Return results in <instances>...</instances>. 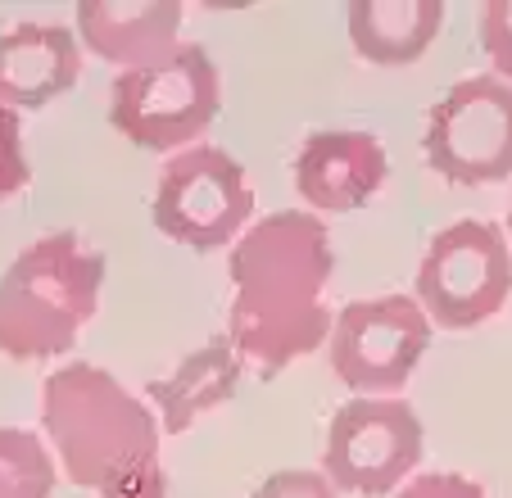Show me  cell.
<instances>
[{
	"label": "cell",
	"mask_w": 512,
	"mask_h": 498,
	"mask_svg": "<svg viewBox=\"0 0 512 498\" xmlns=\"http://www.w3.org/2000/svg\"><path fill=\"white\" fill-rule=\"evenodd\" d=\"M32 182V163L23 150V127L14 109H0V204L14 200Z\"/></svg>",
	"instance_id": "16"
},
{
	"label": "cell",
	"mask_w": 512,
	"mask_h": 498,
	"mask_svg": "<svg viewBox=\"0 0 512 498\" xmlns=\"http://www.w3.org/2000/svg\"><path fill=\"white\" fill-rule=\"evenodd\" d=\"M105 286V254L78 231L32 240L0 277V354L46 363L73 349L78 331L96 317Z\"/></svg>",
	"instance_id": "3"
},
{
	"label": "cell",
	"mask_w": 512,
	"mask_h": 498,
	"mask_svg": "<svg viewBox=\"0 0 512 498\" xmlns=\"http://www.w3.org/2000/svg\"><path fill=\"white\" fill-rule=\"evenodd\" d=\"M508 231H512V209H508Z\"/></svg>",
	"instance_id": "20"
},
{
	"label": "cell",
	"mask_w": 512,
	"mask_h": 498,
	"mask_svg": "<svg viewBox=\"0 0 512 498\" xmlns=\"http://www.w3.org/2000/svg\"><path fill=\"white\" fill-rule=\"evenodd\" d=\"M386 145L372 132H313L295 154V186L322 213L363 209L386 182Z\"/></svg>",
	"instance_id": "10"
},
{
	"label": "cell",
	"mask_w": 512,
	"mask_h": 498,
	"mask_svg": "<svg viewBox=\"0 0 512 498\" xmlns=\"http://www.w3.org/2000/svg\"><path fill=\"white\" fill-rule=\"evenodd\" d=\"M254 498H336V485L322 471H272Z\"/></svg>",
	"instance_id": "18"
},
{
	"label": "cell",
	"mask_w": 512,
	"mask_h": 498,
	"mask_svg": "<svg viewBox=\"0 0 512 498\" xmlns=\"http://www.w3.org/2000/svg\"><path fill=\"white\" fill-rule=\"evenodd\" d=\"M223 105V82L200 41H177L168 55L123 68L109 87V123L141 150L191 145Z\"/></svg>",
	"instance_id": "4"
},
{
	"label": "cell",
	"mask_w": 512,
	"mask_h": 498,
	"mask_svg": "<svg viewBox=\"0 0 512 498\" xmlns=\"http://www.w3.org/2000/svg\"><path fill=\"white\" fill-rule=\"evenodd\" d=\"M55 476V458L41 435L23 426H0V498H50Z\"/></svg>",
	"instance_id": "15"
},
{
	"label": "cell",
	"mask_w": 512,
	"mask_h": 498,
	"mask_svg": "<svg viewBox=\"0 0 512 498\" xmlns=\"http://www.w3.org/2000/svg\"><path fill=\"white\" fill-rule=\"evenodd\" d=\"M82 77V50L64 23H14L0 32V109H41Z\"/></svg>",
	"instance_id": "11"
},
{
	"label": "cell",
	"mask_w": 512,
	"mask_h": 498,
	"mask_svg": "<svg viewBox=\"0 0 512 498\" xmlns=\"http://www.w3.org/2000/svg\"><path fill=\"white\" fill-rule=\"evenodd\" d=\"M241 376H245V358L236 354L227 336L209 340V345L195 349V354H186L168 376L150 381V399H155L159 412H164V422L159 426L173 431V435L186 431V426L200 422L209 408L236 399Z\"/></svg>",
	"instance_id": "13"
},
{
	"label": "cell",
	"mask_w": 512,
	"mask_h": 498,
	"mask_svg": "<svg viewBox=\"0 0 512 498\" xmlns=\"http://www.w3.org/2000/svg\"><path fill=\"white\" fill-rule=\"evenodd\" d=\"M254 213L245 168L218 145H186L164 163L155 186V227L191 249H218L241 236Z\"/></svg>",
	"instance_id": "7"
},
{
	"label": "cell",
	"mask_w": 512,
	"mask_h": 498,
	"mask_svg": "<svg viewBox=\"0 0 512 498\" xmlns=\"http://www.w3.org/2000/svg\"><path fill=\"white\" fill-rule=\"evenodd\" d=\"M445 23V0H349V41L372 64H413Z\"/></svg>",
	"instance_id": "14"
},
{
	"label": "cell",
	"mask_w": 512,
	"mask_h": 498,
	"mask_svg": "<svg viewBox=\"0 0 512 498\" xmlns=\"http://www.w3.org/2000/svg\"><path fill=\"white\" fill-rule=\"evenodd\" d=\"M422 462V422L404 399H349L331 412L322 476L349 494H390Z\"/></svg>",
	"instance_id": "8"
},
{
	"label": "cell",
	"mask_w": 512,
	"mask_h": 498,
	"mask_svg": "<svg viewBox=\"0 0 512 498\" xmlns=\"http://www.w3.org/2000/svg\"><path fill=\"white\" fill-rule=\"evenodd\" d=\"M331 372L358 394H390L404 390L417 372L426 345H431V322L417 308L413 295H381L354 299L331 322Z\"/></svg>",
	"instance_id": "9"
},
{
	"label": "cell",
	"mask_w": 512,
	"mask_h": 498,
	"mask_svg": "<svg viewBox=\"0 0 512 498\" xmlns=\"http://www.w3.org/2000/svg\"><path fill=\"white\" fill-rule=\"evenodd\" d=\"M481 46L490 64L503 73V82H512V0H485L481 5Z\"/></svg>",
	"instance_id": "17"
},
{
	"label": "cell",
	"mask_w": 512,
	"mask_h": 498,
	"mask_svg": "<svg viewBox=\"0 0 512 498\" xmlns=\"http://www.w3.org/2000/svg\"><path fill=\"white\" fill-rule=\"evenodd\" d=\"M426 163L454 186L512 177V82L494 73L463 77L426 114Z\"/></svg>",
	"instance_id": "6"
},
{
	"label": "cell",
	"mask_w": 512,
	"mask_h": 498,
	"mask_svg": "<svg viewBox=\"0 0 512 498\" xmlns=\"http://www.w3.org/2000/svg\"><path fill=\"white\" fill-rule=\"evenodd\" d=\"M232 313L227 340L263 376L313 354L331 336V313L322 304L336 254L322 218L300 209H277L245 227L232 245Z\"/></svg>",
	"instance_id": "1"
},
{
	"label": "cell",
	"mask_w": 512,
	"mask_h": 498,
	"mask_svg": "<svg viewBox=\"0 0 512 498\" xmlns=\"http://www.w3.org/2000/svg\"><path fill=\"white\" fill-rule=\"evenodd\" d=\"M399 498H490L476 480L458 476V471H422L404 485Z\"/></svg>",
	"instance_id": "19"
},
{
	"label": "cell",
	"mask_w": 512,
	"mask_h": 498,
	"mask_svg": "<svg viewBox=\"0 0 512 498\" xmlns=\"http://www.w3.org/2000/svg\"><path fill=\"white\" fill-rule=\"evenodd\" d=\"M182 32V5L177 0H82L78 37L100 59L123 68H141L168 55Z\"/></svg>",
	"instance_id": "12"
},
{
	"label": "cell",
	"mask_w": 512,
	"mask_h": 498,
	"mask_svg": "<svg viewBox=\"0 0 512 498\" xmlns=\"http://www.w3.org/2000/svg\"><path fill=\"white\" fill-rule=\"evenodd\" d=\"M512 295V249L503 227L458 218L435 231L417 263V308L445 331H467L494 317Z\"/></svg>",
	"instance_id": "5"
},
{
	"label": "cell",
	"mask_w": 512,
	"mask_h": 498,
	"mask_svg": "<svg viewBox=\"0 0 512 498\" xmlns=\"http://www.w3.org/2000/svg\"><path fill=\"white\" fill-rule=\"evenodd\" d=\"M41 426L73 485L96 498H168L155 412L105 367H55L41 390Z\"/></svg>",
	"instance_id": "2"
}]
</instances>
